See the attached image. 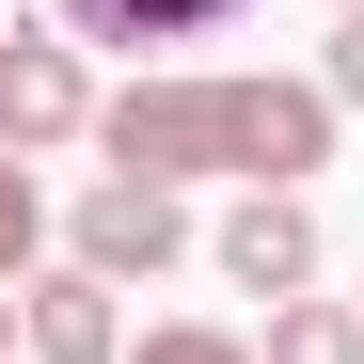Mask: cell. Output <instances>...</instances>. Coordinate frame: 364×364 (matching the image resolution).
Segmentation results:
<instances>
[{
	"instance_id": "cell-1",
	"label": "cell",
	"mask_w": 364,
	"mask_h": 364,
	"mask_svg": "<svg viewBox=\"0 0 364 364\" xmlns=\"http://www.w3.org/2000/svg\"><path fill=\"white\" fill-rule=\"evenodd\" d=\"M333 80H285V64H159L95 111V159L111 174H159V191H191V174H237V191H317L333 174Z\"/></svg>"
},
{
	"instance_id": "cell-2",
	"label": "cell",
	"mask_w": 364,
	"mask_h": 364,
	"mask_svg": "<svg viewBox=\"0 0 364 364\" xmlns=\"http://www.w3.org/2000/svg\"><path fill=\"white\" fill-rule=\"evenodd\" d=\"M95 64H80V32L64 16H16L0 32V159H48V143H95Z\"/></svg>"
},
{
	"instance_id": "cell-3",
	"label": "cell",
	"mask_w": 364,
	"mask_h": 364,
	"mask_svg": "<svg viewBox=\"0 0 364 364\" xmlns=\"http://www.w3.org/2000/svg\"><path fill=\"white\" fill-rule=\"evenodd\" d=\"M64 254H80V269H111V285H159L174 254H191V206H174L159 174H95V191L64 206Z\"/></svg>"
},
{
	"instance_id": "cell-4",
	"label": "cell",
	"mask_w": 364,
	"mask_h": 364,
	"mask_svg": "<svg viewBox=\"0 0 364 364\" xmlns=\"http://www.w3.org/2000/svg\"><path fill=\"white\" fill-rule=\"evenodd\" d=\"M80 48H127V64L159 80V64H191V48H222L237 16H269V0H48Z\"/></svg>"
},
{
	"instance_id": "cell-5",
	"label": "cell",
	"mask_w": 364,
	"mask_h": 364,
	"mask_svg": "<svg viewBox=\"0 0 364 364\" xmlns=\"http://www.w3.org/2000/svg\"><path fill=\"white\" fill-rule=\"evenodd\" d=\"M206 254H222L237 301H301V285H317V206H301V191H237Z\"/></svg>"
},
{
	"instance_id": "cell-6",
	"label": "cell",
	"mask_w": 364,
	"mask_h": 364,
	"mask_svg": "<svg viewBox=\"0 0 364 364\" xmlns=\"http://www.w3.org/2000/svg\"><path fill=\"white\" fill-rule=\"evenodd\" d=\"M111 269H80V254H48L32 285H16V317H32V364H127V317H111Z\"/></svg>"
},
{
	"instance_id": "cell-7",
	"label": "cell",
	"mask_w": 364,
	"mask_h": 364,
	"mask_svg": "<svg viewBox=\"0 0 364 364\" xmlns=\"http://www.w3.org/2000/svg\"><path fill=\"white\" fill-rule=\"evenodd\" d=\"M254 364H364V301H269Z\"/></svg>"
},
{
	"instance_id": "cell-8",
	"label": "cell",
	"mask_w": 364,
	"mask_h": 364,
	"mask_svg": "<svg viewBox=\"0 0 364 364\" xmlns=\"http://www.w3.org/2000/svg\"><path fill=\"white\" fill-rule=\"evenodd\" d=\"M48 269V191H32V159H0V285H32Z\"/></svg>"
},
{
	"instance_id": "cell-9",
	"label": "cell",
	"mask_w": 364,
	"mask_h": 364,
	"mask_svg": "<svg viewBox=\"0 0 364 364\" xmlns=\"http://www.w3.org/2000/svg\"><path fill=\"white\" fill-rule=\"evenodd\" d=\"M127 364H254V333H206V317H159Z\"/></svg>"
},
{
	"instance_id": "cell-10",
	"label": "cell",
	"mask_w": 364,
	"mask_h": 364,
	"mask_svg": "<svg viewBox=\"0 0 364 364\" xmlns=\"http://www.w3.org/2000/svg\"><path fill=\"white\" fill-rule=\"evenodd\" d=\"M317 80H333V111H364V0L333 16V64H317Z\"/></svg>"
},
{
	"instance_id": "cell-11",
	"label": "cell",
	"mask_w": 364,
	"mask_h": 364,
	"mask_svg": "<svg viewBox=\"0 0 364 364\" xmlns=\"http://www.w3.org/2000/svg\"><path fill=\"white\" fill-rule=\"evenodd\" d=\"M16 333H32V317H16V301H0V364H16Z\"/></svg>"
},
{
	"instance_id": "cell-12",
	"label": "cell",
	"mask_w": 364,
	"mask_h": 364,
	"mask_svg": "<svg viewBox=\"0 0 364 364\" xmlns=\"http://www.w3.org/2000/svg\"><path fill=\"white\" fill-rule=\"evenodd\" d=\"M333 16H348V0H333Z\"/></svg>"
}]
</instances>
